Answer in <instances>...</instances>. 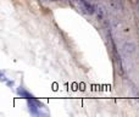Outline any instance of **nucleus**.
<instances>
[{
  "mask_svg": "<svg viewBox=\"0 0 139 117\" xmlns=\"http://www.w3.org/2000/svg\"><path fill=\"white\" fill-rule=\"evenodd\" d=\"M73 3H75V5L77 6V9L80 12H83L85 15H92L94 12L93 6L90 4H88L85 0H73Z\"/></svg>",
  "mask_w": 139,
  "mask_h": 117,
  "instance_id": "nucleus-1",
  "label": "nucleus"
}]
</instances>
